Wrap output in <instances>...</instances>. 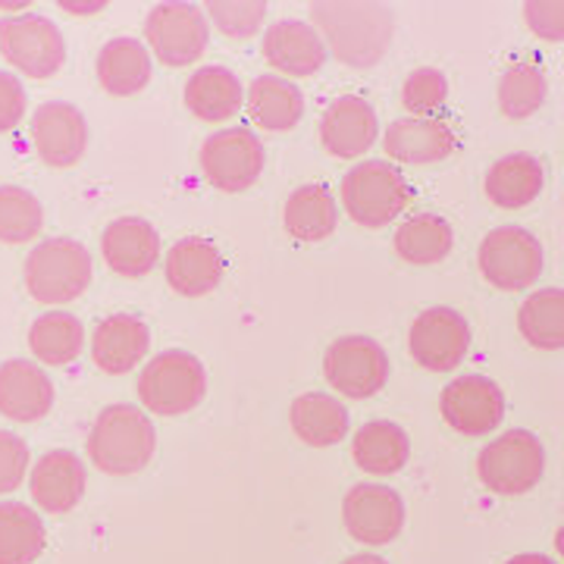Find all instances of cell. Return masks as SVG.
Masks as SVG:
<instances>
[{
    "label": "cell",
    "instance_id": "obj_1",
    "mask_svg": "<svg viewBox=\"0 0 564 564\" xmlns=\"http://www.w3.org/2000/svg\"><path fill=\"white\" fill-rule=\"evenodd\" d=\"M314 29L329 44L333 57L351 69H370L383 61L392 41V13L383 3L323 0L311 7Z\"/></svg>",
    "mask_w": 564,
    "mask_h": 564
},
{
    "label": "cell",
    "instance_id": "obj_2",
    "mask_svg": "<svg viewBox=\"0 0 564 564\" xmlns=\"http://www.w3.org/2000/svg\"><path fill=\"white\" fill-rule=\"evenodd\" d=\"M154 426L132 404H110L88 433V458L98 470L113 477L144 470V464L154 458Z\"/></svg>",
    "mask_w": 564,
    "mask_h": 564
},
{
    "label": "cell",
    "instance_id": "obj_3",
    "mask_svg": "<svg viewBox=\"0 0 564 564\" xmlns=\"http://www.w3.org/2000/svg\"><path fill=\"white\" fill-rule=\"evenodd\" d=\"M91 282V254L73 239H47L25 258V289L41 304L76 302Z\"/></svg>",
    "mask_w": 564,
    "mask_h": 564
},
{
    "label": "cell",
    "instance_id": "obj_4",
    "mask_svg": "<svg viewBox=\"0 0 564 564\" xmlns=\"http://www.w3.org/2000/svg\"><path fill=\"white\" fill-rule=\"evenodd\" d=\"M411 202V188L404 176L383 161L358 163L343 180L345 214L367 229H380L392 223Z\"/></svg>",
    "mask_w": 564,
    "mask_h": 564
},
{
    "label": "cell",
    "instance_id": "obj_5",
    "mask_svg": "<svg viewBox=\"0 0 564 564\" xmlns=\"http://www.w3.org/2000/svg\"><path fill=\"white\" fill-rule=\"evenodd\" d=\"M207 392L204 364L188 351H163L141 370L139 395L148 411L161 417H176L202 404Z\"/></svg>",
    "mask_w": 564,
    "mask_h": 564
},
{
    "label": "cell",
    "instance_id": "obj_6",
    "mask_svg": "<svg viewBox=\"0 0 564 564\" xmlns=\"http://www.w3.org/2000/svg\"><path fill=\"white\" fill-rule=\"evenodd\" d=\"M543 443L527 430H508L477 458V474L496 496H521L543 477Z\"/></svg>",
    "mask_w": 564,
    "mask_h": 564
},
{
    "label": "cell",
    "instance_id": "obj_7",
    "mask_svg": "<svg viewBox=\"0 0 564 564\" xmlns=\"http://www.w3.org/2000/svg\"><path fill=\"white\" fill-rule=\"evenodd\" d=\"M480 273L502 292L530 289L543 273V245L521 226H499L480 245Z\"/></svg>",
    "mask_w": 564,
    "mask_h": 564
},
{
    "label": "cell",
    "instance_id": "obj_8",
    "mask_svg": "<svg viewBox=\"0 0 564 564\" xmlns=\"http://www.w3.org/2000/svg\"><path fill=\"white\" fill-rule=\"evenodd\" d=\"M0 51L7 63H13L32 79H51L66 61L61 29L39 13L0 20Z\"/></svg>",
    "mask_w": 564,
    "mask_h": 564
},
{
    "label": "cell",
    "instance_id": "obj_9",
    "mask_svg": "<svg viewBox=\"0 0 564 564\" xmlns=\"http://www.w3.org/2000/svg\"><path fill=\"white\" fill-rule=\"evenodd\" d=\"M323 377L348 399H370L389 380V358L383 345L367 336H343L323 355Z\"/></svg>",
    "mask_w": 564,
    "mask_h": 564
},
{
    "label": "cell",
    "instance_id": "obj_10",
    "mask_svg": "<svg viewBox=\"0 0 564 564\" xmlns=\"http://www.w3.org/2000/svg\"><path fill=\"white\" fill-rule=\"evenodd\" d=\"M144 39L166 66H188L207 51V20L192 3H158L144 20Z\"/></svg>",
    "mask_w": 564,
    "mask_h": 564
},
{
    "label": "cell",
    "instance_id": "obj_11",
    "mask_svg": "<svg viewBox=\"0 0 564 564\" xmlns=\"http://www.w3.org/2000/svg\"><path fill=\"white\" fill-rule=\"evenodd\" d=\"M263 170V144L248 129H223L202 144V173L220 192L251 188Z\"/></svg>",
    "mask_w": 564,
    "mask_h": 564
},
{
    "label": "cell",
    "instance_id": "obj_12",
    "mask_svg": "<svg viewBox=\"0 0 564 564\" xmlns=\"http://www.w3.org/2000/svg\"><path fill=\"white\" fill-rule=\"evenodd\" d=\"M408 348H411V358L421 367L433 370V373H445L464 361V355L470 348V326L452 307H430L411 323Z\"/></svg>",
    "mask_w": 564,
    "mask_h": 564
},
{
    "label": "cell",
    "instance_id": "obj_13",
    "mask_svg": "<svg viewBox=\"0 0 564 564\" xmlns=\"http://www.w3.org/2000/svg\"><path fill=\"white\" fill-rule=\"evenodd\" d=\"M345 530L351 540L367 545L392 543L404 524V502L395 489L377 484H361L348 489L343 502Z\"/></svg>",
    "mask_w": 564,
    "mask_h": 564
},
{
    "label": "cell",
    "instance_id": "obj_14",
    "mask_svg": "<svg viewBox=\"0 0 564 564\" xmlns=\"http://www.w3.org/2000/svg\"><path fill=\"white\" fill-rule=\"evenodd\" d=\"M440 408H443L445 423L458 430L462 436H484L502 423L505 395L492 380L470 373L445 386Z\"/></svg>",
    "mask_w": 564,
    "mask_h": 564
},
{
    "label": "cell",
    "instance_id": "obj_15",
    "mask_svg": "<svg viewBox=\"0 0 564 564\" xmlns=\"http://www.w3.org/2000/svg\"><path fill=\"white\" fill-rule=\"evenodd\" d=\"M32 139L47 166H73L85 154L88 126L73 104L47 101L32 117Z\"/></svg>",
    "mask_w": 564,
    "mask_h": 564
},
{
    "label": "cell",
    "instance_id": "obj_16",
    "mask_svg": "<svg viewBox=\"0 0 564 564\" xmlns=\"http://www.w3.org/2000/svg\"><path fill=\"white\" fill-rule=\"evenodd\" d=\"M377 113L358 95H343L326 107L321 120V141L333 158L355 161L377 141Z\"/></svg>",
    "mask_w": 564,
    "mask_h": 564
},
{
    "label": "cell",
    "instance_id": "obj_17",
    "mask_svg": "<svg viewBox=\"0 0 564 564\" xmlns=\"http://www.w3.org/2000/svg\"><path fill=\"white\" fill-rule=\"evenodd\" d=\"M263 61L285 76H314L326 63L321 32L299 20H282L267 29L263 35Z\"/></svg>",
    "mask_w": 564,
    "mask_h": 564
},
{
    "label": "cell",
    "instance_id": "obj_18",
    "mask_svg": "<svg viewBox=\"0 0 564 564\" xmlns=\"http://www.w3.org/2000/svg\"><path fill=\"white\" fill-rule=\"evenodd\" d=\"M101 251L110 270L135 280V276H144L154 270V263L161 258V239H158V229L148 220L120 217L104 229Z\"/></svg>",
    "mask_w": 564,
    "mask_h": 564
},
{
    "label": "cell",
    "instance_id": "obj_19",
    "mask_svg": "<svg viewBox=\"0 0 564 564\" xmlns=\"http://www.w3.org/2000/svg\"><path fill=\"white\" fill-rule=\"evenodd\" d=\"M54 404V386L39 364L7 361L0 364V414L10 421H41Z\"/></svg>",
    "mask_w": 564,
    "mask_h": 564
},
{
    "label": "cell",
    "instance_id": "obj_20",
    "mask_svg": "<svg viewBox=\"0 0 564 564\" xmlns=\"http://www.w3.org/2000/svg\"><path fill=\"white\" fill-rule=\"evenodd\" d=\"M455 144H458L455 132L443 120H426V117L392 122L383 135L386 154L392 161L411 163V166L445 161L455 151Z\"/></svg>",
    "mask_w": 564,
    "mask_h": 564
},
{
    "label": "cell",
    "instance_id": "obj_21",
    "mask_svg": "<svg viewBox=\"0 0 564 564\" xmlns=\"http://www.w3.org/2000/svg\"><path fill=\"white\" fill-rule=\"evenodd\" d=\"M223 254L217 245L207 239H182L170 248L166 254V282L173 285V292H180L185 299H198L214 292L223 280Z\"/></svg>",
    "mask_w": 564,
    "mask_h": 564
},
{
    "label": "cell",
    "instance_id": "obj_22",
    "mask_svg": "<svg viewBox=\"0 0 564 564\" xmlns=\"http://www.w3.org/2000/svg\"><path fill=\"white\" fill-rule=\"evenodd\" d=\"M85 492V467L82 462L66 452H47L35 467H32V499L47 511V514H66L82 502Z\"/></svg>",
    "mask_w": 564,
    "mask_h": 564
},
{
    "label": "cell",
    "instance_id": "obj_23",
    "mask_svg": "<svg viewBox=\"0 0 564 564\" xmlns=\"http://www.w3.org/2000/svg\"><path fill=\"white\" fill-rule=\"evenodd\" d=\"M151 333L148 326L132 314H113L98 323L91 339V358L104 373H129L135 364L148 355Z\"/></svg>",
    "mask_w": 564,
    "mask_h": 564
},
{
    "label": "cell",
    "instance_id": "obj_24",
    "mask_svg": "<svg viewBox=\"0 0 564 564\" xmlns=\"http://www.w3.org/2000/svg\"><path fill=\"white\" fill-rule=\"evenodd\" d=\"M540 192H543V163L530 154H508L492 163L486 173V198L505 210L533 204Z\"/></svg>",
    "mask_w": 564,
    "mask_h": 564
},
{
    "label": "cell",
    "instance_id": "obj_25",
    "mask_svg": "<svg viewBox=\"0 0 564 564\" xmlns=\"http://www.w3.org/2000/svg\"><path fill=\"white\" fill-rule=\"evenodd\" d=\"M185 104L198 120H229L242 107V82L232 69L202 66L192 79L185 82Z\"/></svg>",
    "mask_w": 564,
    "mask_h": 564
},
{
    "label": "cell",
    "instance_id": "obj_26",
    "mask_svg": "<svg viewBox=\"0 0 564 564\" xmlns=\"http://www.w3.org/2000/svg\"><path fill=\"white\" fill-rule=\"evenodd\" d=\"M285 232L299 242H323L336 232L339 210L333 202V192L326 185H302L289 195L282 210Z\"/></svg>",
    "mask_w": 564,
    "mask_h": 564
},
{
    "label": "cell",
    "instance_id": "obj_27",
    "mask_svg": "<svg viewBox=\"0 0 564 564\" xmlns=\"http://www.w3.org/2000/svg\"><path fill=\"white\" fill-rule=\"evenodd\" d=\"M98 79L104 91L117 98L139 95L151 79V57L144 44L135 39H113L110 44H104L98 54Z\"/></svg>",
    "mask_w": 564,
    "mask_h": 564
},
{
    "label": "cell",
    "instance_id": "obj_28",
    "mask_svg": "<svg viewBox=\"0 0 564 564\" xmlns=\"http://www.w3.org/2000/svg\"><path fill=\"white\" fill-rule=\"evenodd\" d=\"M289 421H292L295 436L314 448L336 445L348 433V411L343 408V402H336L333 395H323V392L299 395L292 402Z\"/></svg>",
    "mask_w": 564,
    "mask_h": 564
},
{
    "label": "cell",
    "instance_id": "obj_29",
    "mask_svg": "<svg viewBox=\"0 0 564 564\" xmlns=\"http://www.w3.org/2000/svg\"><path fill=\"white\" fill-rule=\"evenodd\" d=\"M248 113L267 132H285L302 120V91L280 76H258L248 88Z\"/></svg>",
    "mask_w": 564,
    "mask_h": 564
},
{
    "label": "cell",
    "instance_id": "obj_30",
    "mask_svg": "<svg viewBox=\"0 0 564 564\" xmlns=\"http://www.w3.org/2000/svg\"><path fill=\"white\" fill-rule=\"evenodd\" d=\"M408 452H411L408 433L399 423L389 421L364 423L351 443V455H355L358 467L367 474H377V477L399 474L408 464Z\"/></svg>",
    "mask_w": 564,
    "mask_h": 564
},
{
    "label": "cell",
    "instance_id": "obj_31",
    "mask_svg": "<svg viewBox=\"0 0 564 564\" xmlns=\"http://www.w3.org/2000/svg\"><path fill=\"white\" fill-rule=\"evenodd\" d=\"M44 540V524L29 505L0 502V564H32Z\"/></svg>",
    "mask_w": 564,
    "mask_h": 564
},
{
    "label": "cell",
    "instance_id": "obj_32",
    "mask_svg": "<svg viewBox=\"0 0 564 564\" xmlns=\"http://www.w3.org/2000/svg\"><path fill=\"white\" fill-rule=\"evenodd\" d=\"M85 345V326L73 314H41L29 329V348L41 364L63 367L82 355Z\"/></svg>",
    "mask_w": 564,
    "mask_h": 564
},
{
    "label": "cell",
    "instance_id": "obj_33",
    "mask_svg": "<svg viewBox=\"0 0 564 564\" xmlns=\"http://www.w3.org/2000/svg\"><path fill=\"white\" fill-rule=\"evenodd\" d=\"M518 329L533 348H564V289L533 292L518 311Z\"/></svg>",
    "mask_w": 564,
    "mask_h": 564
},
{
    "label": "cell",
    "instance_id": "obj_34",
    "mask_svg": "<svg viewBox=\"0 0 564 564\" xmlns=\"http://www.w3.org/2000/svg\"><path fill=\"white\" fill-rule=\"evenodd\" d=\"M395 251L408 263H440L452 251V226L436 214H417L399 226Z\"/></svg>",
    "mask_w": 564,
    "mask_h": 564
},
{
    "label": "cell",
    "instance_id": "obj_35",
    "mask_svg": "<svg viewBox=\"0 0 564 564\" xmlns=\"http://www.w3.org/2000/svg\"><path fill=\"white\" fill-rule=\"evenodd\" d=\"M545 101V76L533 63H514L499 85V107L508 120L533 117Z\"/></svg>",
    "mask_w": 564,
    "mask_h": 564
},
{
    "label": "cell",
    "instance_id": "obj_36",
    "mask_svg": "<svg viewBox=\"0 0 564 564\" xmlns=\"http://www.w3.org/2000/svg\"><path fill=\"white\" fill-rule=\"evenodd\" d=\"M41 223H44V214L32 192L17 188V185H0V242H29L41 232Z\"/></svg>",
    "mask_w": 564,
    "mask_h": 564
},
{
    "label": "cell",
    "instance_id": "obj_37",
    "mask_svg": "<svg viewBox=\"0 0 564 564\" xmlns=\"http://www.w3.org/2000/svg\"><path fill=\"white\" fill-rule=\"evenodd\" d=\"M207 13L220 25L223 35L251 39V35H258L263 17H267V3H258V0H210Z\"/></svg>",
    "mask_w": 564,
    "mask_h": 564
},
{
    "label": "cell",
    "instance_id": "obj_38",
    "mask_svg": "<svg viewBox=\"0 0 564 564\" xmlns=\"http://www.w3.org/2000/svg\"><path fill=\"white\" fill-rule=\"evenodd\" d=\"M448 82L440 69H417L402 85V104L408 113H433L445 104Z\"/></svg>",
    "mask_w": 564,
    "mask_h": 564
},
{
    "label": "cell",
    "instance_id": "obj_39",
    "mask_svg": "<svg viewBox=\"0 0 564 564\" xmlns=\"http://www.w3.org/2000/svg\"><path fill=\"white\" fill-rule=\"evenodd\" d=\"M29 467V445L17 433L0 430V492H10L22 484Z\"/></svg>",
    "mask_w": 564,
    "mask_h": 564
},
{
    "label": "cell",
    "instance_id": "obj_40",
    "mask_svg": "<svg viewBox=\"0 0 564 564\" xmlns=\"http://www.w3.org/2000/svg\"><path fill=\"white\" fill-rule=\"evenodd\" d=\"M524 20L543 41H564V0H530Z\"/></svg>",
    "mask_w": 564,
    "mask_h": 564
},
{
    "label": "cell",
    "instance_id": "obj_41",
    "mask_svg": "<svg viewBox=\"0 0 564 564\" xmlns=\"http://www.w3.org/2000/svg\"><path fill=\"white\" fill-rule=\"evenodd\" d=\"M25 113V91L17 76L0 73V132H10Z\"/></svg>",
    "mask_w": 564,
    "mask_h": 564
},
{
    "label": "cell",
    "instance_id": "obj_42",
    "mask_svg": "<svg viewBox=\"0 0 564 564\" xmlns=\"http://www.w3.org/2000/svg\"><path fill=\"white\" fill-rule=\"evenodd\" d=\"M508 564H555L552 558H545V555H518V558H511Z\"/></svg>",
    "mask_w": 564,
    "mask_h": 564
},
{
    "label": "cell",
    "instance_id": "obj_43",
    "mask_svg": "<svg viewBox=\"0 0 564 564\" xmlns=\"http://www.w3.org/2000/svg\"><path fill=\"white\" fill-rule=\"evenodd\" d=\"M343 564H386L383 558H377V555H355V558H345Z\"/></svg>",
    "mask_w": 564,
    "mask_h": 564
},
{
    "label": "cell",
    "instance_id": "obj_44",
    "mask_svg": "<svg viewBox=\"0 0 564 564\" xmlns=\"http://www.w3.org/2000/svg\"><path fill=\"white\" fill-rule=\"evenodd\" d=\"M66 10H76V13H88V10H101V3H95V7H82V3H63Z\"/></svg>",
    "mask_w": 564,
    "mask_h": 564
},
{
    "label": "cell",
    "instance_id": "obj_45",
    "mask_svg": "<svg viewBox=\"0 0 564 564\" xmlns=\"http://www.w3.org/2000/svg\"><path fill=\"white\" fill-rule=\"evenodd\" d=\"M555 545H558V555L564 558V527L558 530V533H555Z\"/></svg>",
    "mask_w": 564,
    "mask_h": 564
}]
</instances>
